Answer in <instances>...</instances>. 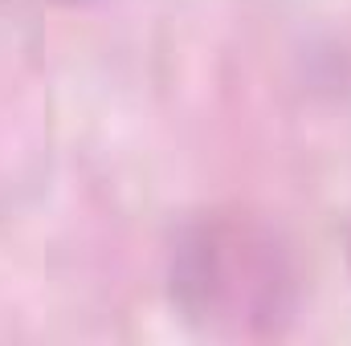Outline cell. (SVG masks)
<instances>
[{
	"label": "cell",
	"mask_w": 351,
	"mask_h": 346,
	"mask_svg": "<svg viewBox=\"0 0 351 346\" xmlns=\"http://www.w3.org/2000/svg\"><path fill=\"white\" fill-rule=\"evenodd\" d=\"M168 285L184 322L213 338H278L298 314V269L258 216L208 212L172 241Z\"/></svg>",
	"instance_id": "1"
}]
</instances>
